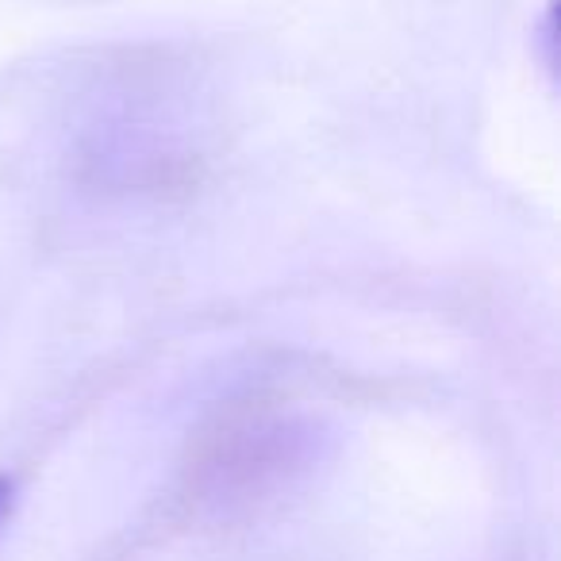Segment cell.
I'll use <instances>...</instances> for the list:
<instances>
[{"mask_svg":"<svg viewBox=\"0 0 561 561\" xmlns=\"http://www.w3.org/2000/svg\"><path fill=\"white\" fill-rule=\"evenodd\" d=\"M9 512H12V481L9 477H0V527H4Z\"/></svg>","mask_w":561,"mask_h":561,"instance_id":"6da1fadb","label":"cell"}]
</instances>
